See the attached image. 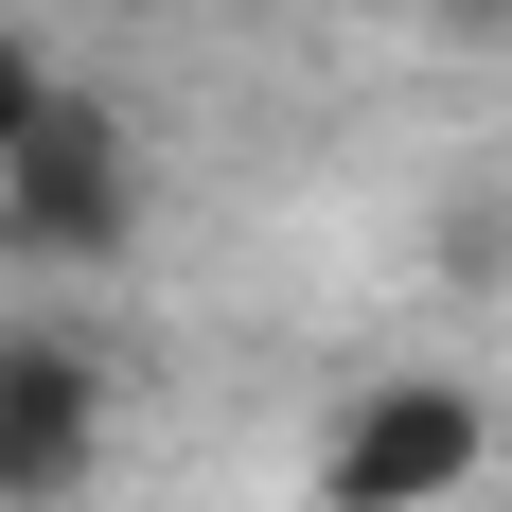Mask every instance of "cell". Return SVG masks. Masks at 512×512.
<instances>
[{"mask_svg": "<svg viewBox=\"0 0 512 512\" xmlns=\"http://www.w3.org/2000/svg\"><path fill=\"white\" fill-rule=\"evenodd\" d=\"M495 477V407L460 371H354L318 424V512H460Z\"/></svg>", "mask_w": 512, "mask_h": 512, "instance_id": "obj_2", "label": "cell"}, {"mask_svg": "<svg viewBox=\"0 0 512 512\" xmlns=\"http://www.w3.org/2000/svg\"><path fill=\"white\" fill-rule=\"evenodd\" d=\"M53 89H71V71H53V53H36V36H0V159L36 142V106H53Z\"/></svg>", "mask_w": 512, "mask_h": 512, "instance_id": "obj_4", "label": "cell"}, {"mask_svg": "<svg viewBox=\"0 0 512 512\" xmlns=\"http://www.w3.org/2000/svg\"><path fill=\"white\" fill-rule=\"evenodd\" d=\"M142 212H159L142 124H124L106 89H53L36 142L0 159V265H36V283H106V265L142 248Z\"/></svg>", "mask_w": 512, "mask_h": 512, "instance_id": "obj_1", "label": "cell"}, {"mask_svg": "<svg viewBox=\"0 0 512 512\" xmlns=\"http://www.w3.org/2000/svg\"><path fill=\"white\" fill-rule=\"evenodd\" d=\"M106 460V354L71 318H0V512H71Z\"/></svg>", "mask_w": 512, "mask_h": 512, "instance_id": "obj_3", "label": "cell"}]
</instances>
